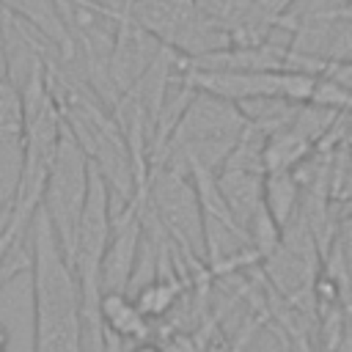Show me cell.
<instances>
[{
	"mask_svg": "<svg viewBox=\"0 0 352 352\" xmlns=\"http://www.w3.org/2000/svg\"><path fill=\"white\" fill-rule=\"evenodd\" d=\"M126 352H168L162 344H157V341H148V338H143V341H135Z\"/></svg>",
	"mask_w": 352,
	"mask_h": 352,
	"instance_id": "cell-11",
	"label": "cell"
},
{
	"mask_svg": "<svg viewBox=\"0 0 352 352\" xmlns=\"http://www.w3.org/2000/svg\"><path fill=\"white\" fill-rule=\"evenodd\" d=\"M261 201L267 206V212L272 214V220L280 226H289L297 204H300V179L294 170H267L264 173V190H261Z\"/></svg>",
	"mask_w": 352,
	"mask_h": 352,
	"instance_id": "cell-7",
	"label": "cell"
},
{
	"mask_svg": "<svg viewBox=\"0 0 352 352\" xmlns=\"http://www.w3.org/2000/svg\"><path fill=\"white\" fill-rule=\"evenodd\" d=\"M99 319H102V327L118 336L121 341H143L148 338V330H151L148 319L138 311L132 297L121 292H104L99 297Z\"/></svg>",
	"mask_w": 352,
	"mask_h": 352,
	"instance_id": "cell-6",
	"label": "cell"
},
{
	"mask_svg": "<svg viewBox=\"0 0 352 352\" xmlns=\"http://www.w3.org/2000/svg\"><path fill=\"white\" fill-rule=\"evenodd\" d=\"M88 168H91V160L85 154V148L72 135V129L63 124V132L58 138V146H55L50 168H47L41 206L55 228V236L63 248L66 261L72 256L77 223H80L85 195H88Z\"/></svg>",
	"mask_w": 352,
	"mask_h": 352,
	"instance_id": "cell-2",
	"label": "cell"
},
{
	"mask_svg": "<svg viewBox=\"0 0 352 352\" xmlns=\"http://www.w3.org/2000/svg\"><path fill=\"white\" fill-rule=\"evenodd\" d=\"M195 8L217 30L228 36L231 44H261L270 41L275 30H289V22H278L264 14L256 0H195Z\"/></svg>",
	"mask_w": 352,
	"mask_h": 352,
	"instance_id": "cell-4",
	"label": "cell"
},
{
	"mask_svg": "<svg viewBox=\"0 0 352 352\" xmlns=\"http://www.w3.org/2000/svg\"><path fill=\"white\" fill-rule=\"evenodd\" d=\"M294 3H297V0H256V6H258L264 14H270V16L278 19V22H289L292 28H294V16H292Z\"/></svg>",
	"mask_w": 352,
	"mask_h": 352,
	"instance_id": "cell-10",
	"label": "cell"
},
{
	"mask_svg": "<svg viewBox=\"0 0 352 352\" xmlns=\"http://www.w3.org/2000/svg\"><path fill=\"white\" fill-rule=\"evenodd\" d=\"M0 11L22 25H28L30 33H38V38L58 58L60 69H72L74 63H80L74 41L66 33V25L60 19L55 0H0Z\"/></svg>",
	"mask_w": 352,
	"mask_h": 352,
	"instance_id": "cell-5",
	"label": "cell"
},
{
	"mask_svg": "<svg viewBox=\"0 0 352 352\" xmlns=\"http://www.w3.org/2000/svg\"><path fill=\"white\" fill-rule=\"evenodd\" d=\"M33 275V352H82V297L72 264L44 212L36 209L28 226Z\"/></svg>",
	"mask_w": 352,
	"mask_h": 352,
	"instance_id": "cell-1",
	"label": "cell"
},
{
	"mask_svg": "<svg viewBox=\"0 0 352 352\" xmlns=\"http://www.w3.org/2000/svg\"><path fill=\"white\" fill-rule=\"evenodd\" d=\"M344 314H346V319H349V324H352V300L344 302Z\"/></svg>",
	"mask_w": 352,
	"mask_h": 352,
	"instance_id": "cell-12",
	"label": "cell"
},
{
	"mask_svg": "<svg viewBox=\"0 0 352 352\" xmlns=\"http://www.w3.org/2000/svg\"><path fill=\"white\" fill-rule=\"evenodd\" d=\"M327 272L333 278V289L338 292V297L344 302L352 300V214H346L333 234Z\"/></svg>",
	"mask_w": 352,
	"mask_h": 352,
	"instance_id": "cell-9",
	"label": "cell"
},
{
	"mask_svg": "<svg viewBox=\"0 0 352 352\" xmlns=\"http://www.w3.org/2000/svg\"><path fill=\"white\" fill-rule=\"evenodd\" d=\"M126 16L184 58H198L231 44L223 30L201 16L195 0H126Z\"/></svg>",
	"mask_w": 352,
	"mask_h": 352,
	"instance_id": "cell-3",
	"label": "cell"
},
{
	"mask_svg": "<svg viewBox=\"0 0 352 352\" xmlns=\"http://www.w3.org/2000/svg\"><path fill=\"white\" fill-rule=\"evenodd\" d=\"M184 286H187V278H179V275H173V272L160 270L151 283H146L143 289H138V292L132 294V302H135L138 311L151 322V319L165 316V314L176 305V300L182 297Z\"/></svg>",
	"mask_w": 352,
	"mask_h": 352,
	"instance_id": "cell-8",
	"label": "cell"
}]
</instances>
